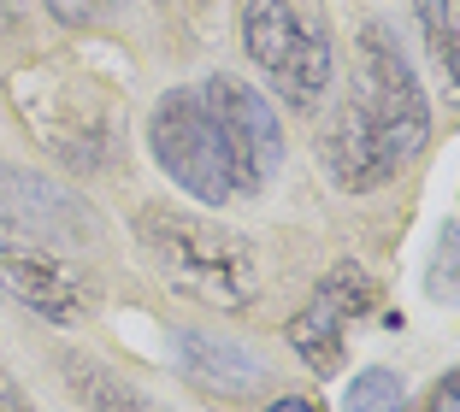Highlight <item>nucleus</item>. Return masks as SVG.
I'll return each instance as SVG.
<instances>
[{
    "mask_svg": "<svg viewBox=\"0 0 460 412\" xmlns=\"http://www.w3.org/2000/svg\"><path fill=\"white\" fill-rule=\"evenodd\" d=\"M437 66H443L448 71V77H455V89H460V30H448V41H443V48H437Z\"/></svg>",
    "mask_w": 460,
    "mask_h": 412,
    "instance_id": "obj_17",
    "label": "nucleus"
},
{
    "mask_svg": "<svg viewBox=\"0 0 460 412\" xmlns=\"http://www.w3.org/2000/svg\"><path fill=\"white\" fill-rule=\"evenodd\" d=\"M77 83L54 77V71H30V77H13V101L24 112L30 136H36L54 160H66L71 171H101L107 165V112L77 107Z\"/></svg>",
    "mask_w": 460,
    "mask_h": 412,
    "instance_id": "obj_6",
    "label": "nucleus"
},
{
    "mask_svg": "<svg viewBox=\"0 0 460 412\" xmlns=\"http://www.w3.org/2000/svg\"><path fill=\"white\" fill-rule=\"evenodd\" d=\"M425 412H460V365L448 377H437V389L425 395Z\"/></svg>",
    "mask_w": 460,
    "mask_h": 412,
    "instance_id": "obj_16",
    "label": "nucleus"
},
{
    "mask_svg": "<svg viewBox=\"0 0 460 412\" xmlns=\"http://www.w3.org/2000/svg\"><path fill=\"white\" fill-rule=\"evenodd\" d=\"M243 48L284 107L307 112L325 101L337 54L313 0H243Z\"/></svg>",
    "mask_w": 460,
    "mask_h": 412,
    "instance_id": "obj_3",
    "label": "nucleus"
},
{
    "mask_svg": "<svg viewBox=\"0 0 460 412\" xmlns=\"http://www.w3.org/2000/svg\"><path fill=\"white\" fill-rule=\"evenodd\" d=\"M0 206H6V218L24 230H66V248L71 241H89L95 236V224L83 218V206L71 195H59L54 183H41V177L30 171H13V165H0Z\"/></svg>",
    "mask_w": 460,
    "mask_h": 412,
    "instance_id": "obj_9",
    "label": "nucleus"
},
{
    "mask_svg": "<svg viewBox=\"0 0 460 412\" xmlns=\"http://www.w3.org/2000/svg\"><path fill=\"white\" fill-rule=\"evenodd\" d=\"M455 6H460V0H455Z\"/></svg>",
    "mask_w": 460,
    "mask_h": 412,
    "instance_id": "obj_20",
    "label": "nucleus"
},
{
    "mask_svg": "<svg viewBox=\"0 0 460 412\" xmlns=\"http://www.w3.org/2000/svg\"><path fill=\"white\" fill-rule=\"evenodd\" d=\"M407 407V383L390 365H366V372L349 377V395H342V412H402Z\"/></svg>",
    "mask_w": 460,
    "mask_h": 412,
    "instance_id": "obj_12",
    "label": "nucleus"
},
{
    "mask_svg": "<svg viewBox=\"0 0 460 412\" xmlns=\"http://www.w3.org/2000/svg\"><path fill=\"white\" fill-rule=\"evenodd\" d=\"M130 230L148 253V266L165 277V289H177L183 301H201L213 312L254 306L260 271H254V241L243 230L201 213H177V206H136Z\"/></svg>",
    "mask_w": 460,
    "mask_h": 412,
    "instance_id": "obj_2",
    "label": "nucleus"
},
{
    "mask_svg": "<svg viewBox=\"0 0 460 412\" xmlns=\"http://www.w3.org/2000/svg\"><path fill=\"white\" fill-rule=\"evenodd\" d=\"M148 147H154V165L190 200H201V206H225V200L248 195L243 171H236V160H230V147H225V130L207 112L201 89L160 94V107L148 112Z\"/></svg>",
    "mask_w": 460,
    "mask_h": 412,
    "instance_id": "obj_4",
    "label": "nucleus"
},
{
    "mask_svg": "<svg viewBox=\"0 0 460 412\" xmlns=\"http://www.w3.org/2000/svg\"><path fill=\"white\" fill-rule=\"evenodd\" d=\"M41 6H48V18H59V24L89 30V24H107L124 0H41Z\"/></svg>",
    "mask_w": 460,
    "mask_h": 412,
    "instance_id": "obj_14",
    "label": "nucleus"
},
{
    "mask_svg": "<svg viewBox=\"0 0 460 412\" xmlns=\"http://www.w3.org/2000/svg\"><path fill=\"white\" fill-rule=\"evenodd\" d=\"M431 294L443 306H460V224L437 230V253H431V271H425Z\"/></svg>",
    "mask_w": 460,
    "mask_h": 412,
    "instance_id": "obj_13",
    "label": "nucleus"
},
{
    "mask_svg": "<svg viewBox=\"0 0 460 412\" xmlns=\"http://www.w3.org/2000/svg\"><path fill=\"white\" fill-rule=\"evenodd\" d=\"M0 294L18 301L24 312H36V319L71 330V324H83L95 312L101 283H95V271L83 266L71 248H59L54 236H36V230L0 218Z\"/></svg>",
    "mask_w": 460,
    "mask_h": 412,
    "instance_id": "obj_5",
    "label": "nucleus"
},
{
    "mask_svg": "<svg viewBox=\"0 0 460 412\" xmlns=\"http://www.w3.org/2000/svg\"><path fill=\"white\" fill-rule=\"evenodd\" d=\"M425 142H431V101L420 89V71L407 66V48L390 24H366L354 41L349 101L319 130L325 177L349 195L384 188L407 160H420Z\"/></svg>",
    "mask_w": 460,
    "mask_h": 412,
    "instance_id": "obj_1",
    "label": "nucleus"
},
{
    "mask_svg": "<svg viewBox=\"0 0 460 412\" xmlns=\"http://www.w3.org/2000/svg\"><path fill=\"white\" fill-rule=\"evenodd\" d=\"M177 342H183V372L195 383L218 389V395H236V389H248L260 377V359L236 342H218V336H201V330H183Z\"/></svg>",
    "mask_w": 460,
    "mask_h": 412,
    "instance_id": "obj_10",
    "label": "nucleus"
},
{
    "mask_svg": "<svg viewBox=\"0 0 460 412\" xmlns=\"http://www.w3.org/2000/svg\"><path fill=\"white\" fill-rule=\"evenodd\" d=\"M201 101L218 118V130H225V147H230V160H236V171H243V188L260 195L271 177L284 171L278 112L266 107V94H254V83L230 77V71H213V77L201 83Z\"/></svg>",
    "mask_w": 460,
    "mask_h": 412,
    "instance_id": "obj_7",
    "label": "nucleus"
},
{
    "mask_svg": "<svg viewBox=\"0 0 460 412\" xmlns=\"http://www.w3.org/2000/svg\"><path fill=\"white\" fill-rule=\"evenodd\" d=\"M0 412H30V400L18 395V383H13V377H0Z\"/></svg>",
    "mask_w": 460,
    "mask_h": 412,
    "instance_id": "obj_18",
    "label": "nucleus"
},
{
    "mask_svg": "<svg viewBox=\"0 0 460 412\" xmlns=\"http://www.w3.org/2000/svg\"><path fill=\"white\" fill-rule=\"evenodd\" d=\"M378 301V289H372V277H366L360 266H331L325 283L313 289V301L301 306V319L289 324V342H296V354L307 359L319 377H337L342 372V342H349V324L360 319L366 306Z\"/></svg>",
    "mask_w": 460,
    "mask_h": 412,
    "instance_id": "obj_8",
    "label": "nucleus"
},
{
    "mask_svg": "<svg viewBox=\"0 0 460 412\" xmlns=\"http://www.w3.org/2000/svg\"><path fill=\"white\" fill-rule=\"evenodd\" d=\"M266 412H319V407H313L307 395H278V400H271Z\"/></svg>",
    "mask_w": 460,
    "mask_h": 412,
    "instance_id": "obj_19",
    "label": "nucleus"
},
{
    "mask_svg": "<svg viewBox=\"0 0 460 412\" xmlns=\"http://www.w3.org/2000/svg\"><path fill=\"white\" fill-rule=\"evenodd\" d=\"M413 18H420V36H425V48H431V54L448 41V30H455L448 0H413Z\"/></svg>",
    "mask_w": 460,
    "mask_h": 412,
    "instance_id": "obj_15",
    "label": "nucleus"
},
{
    "mask_svg": "<svg viewBox=\"0 0 460 412\" xmlns=\"http://www.w3.org/2000/svg\"><path fill=\"white\" fill-rule=\"evenodd\" d=\"M59 372H66V383L77 389V400L89 412H165L154 395H142L130 377H119L112 365H101V359L66 354V359H59Z\"/></svg>",
    "mask_w": 460,
    "mask_h": 412,
    "instance_id": "obj_11",
    "label": "nucleus"
}]
</instances>
